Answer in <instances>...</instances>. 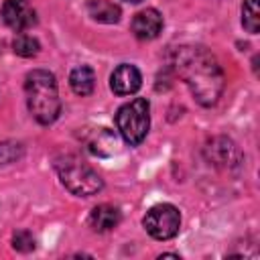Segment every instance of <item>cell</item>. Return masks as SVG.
I'll return each mask as SVG.
<instances>
[{"label": "cell", "mask_w": 260, "mask_h": 260, "mask_svg": "<svg viewBox=\"0 0 260 260\" xmlns=\"http://www.w3.org/2000/svg\"><path fill=\"white\" fill-rule=\"evenodd\" d=\"M173 65L201 106H213L217 102L223 89V71L205 47H179L175 51Z\"/></svg>", "instance_id": "cell-1"}, {"label": "cell", "mask_w": 260, "mask_h": 260, "mask_svg": "<svg viewBox=\"0 0 260 260\" xmlns=\"http://www.w3.org/2000/svg\"><path fill=\"white\" fill-rule=\"evenodd\" d=\"M26 106L39 124H53L61 112V100L55 75L45 69H35L24 79Z\"/></svg>", "instance_id": "cell-2"}, {"label": "cell", "mask_w": 260, "mask_h": 260, "mask_svg": "<svg viewBox=\"0 0 260 260\" xmlns=\"http://www.w3.org/2000/svg\"><path fill=\"white\" fill-rule=\"evenodd\" d=\"M55 171H57L63 187L69 189L73 195L89 197V195H95L98 191H102V187H104L102 177L89 165H85L81 158H77L75 154L59 156L55 160Z\"/></svg>", "instance_id": "cell-3"}, {"label": "cell", "mask_w": 260, "mask_h": 260, "mask_svg": "<svg viewBox=\"0 0 260 260\" xmlns=\"http://www.w3.org/2000/svg\"><path fill=\"white\" fill-rule=\"evenodd\" d=\"M150 106L148 100L144 98H134L132 102L124 104L116 112V126L122 134V138L130 144L136 146L146 138L148 126H150Z\"/></svg>", "instance_id": "cell-4"}, {"label": "cell", "mask_w": 260, "mask_h": 260, "mask_svg": "<svg viewBox=\"0 0 260 260\" xmlns=\"http://www.w3.org/2000/svg\"><path fill=\"white\" fill-rule=\"evenodd\" d=\"M142 225L154 240H171L179 234L181 213L171 203H158L146 211Z\"/></svg>", "instance_id": "cell-5"}, {"label": "cell", "mask_w": 260, "mask_h": 260, "mask_svg": "<svg viewBox=\"0 0 260 260\" xmlns=\"http://www.w3.org/2000/svg\"><path fill=\"white\" fill-rule=\"evenodd\" d=\"M2 20L16 32H24L37 22V12L28 0H4L2 4Z\"/></svg>", "instance_id": "cell-6"}, {"label": "cell", "mask_w": 260, "mask_h": 260, "mask_svg": "<svg viewBox=\"0 0 260 260\" xmlns=\"http://www.w3.org/2000/svg\"><path fill=\"white\" fill-rule=\"evenodd\" d=\"M142 85V75L134 65L122 63L114 69L112 77H110V87L116 95H132L140 89Z\"/></svg>", "instance_id": "cell-7"}, {"label": "cell", "mask_w": 260, "mask_h": 260, "mask_svg": "<svg viewBox=\"0 0 260 260\" xmlns=\"http://www.w3.org/2000/svg\"><path fill=\"white\" fill-rule=\"evenodd\" d=\"M160 30H162V16L154 8L140 10L132 18V32L140 41H152V39L158 37Z\"/></svg>", "instance_id": "cell-8"}, {"label": "cell", "mask_w": 260, "mask_h": 260, "mask_svg": "<svg viewBox=\"0 0 260 260\" xmlns=\"http://www.w3.org/2000/svg\"><path fill=\"white\" fill-rule=\"evenodd\" d=\"M87 221L93 232H110L120 223V211H118V207L104 203V205H98L91 209Z\"/></svg>", "instance_id": "cell-9"}, {"label": "cell", "mask_w": 260, "mask_h": 260, "mask_svg": "<svg viewBox=\"0 0 260 260\" xmlns=\"http://www.w3.org/2000/svg\"><path fill=\"white\" fill-rule=\"evenodd\" d=\"M87 150L98 156H108L116 150V136L108 128H95L87 138Z\"/></svg>", "instance_id": "cell-10"}, {"label": "cell", "mask_w": 260, "mask_h": 260, "mask_svg": "<svg viewBox=\"0 0 260 260\" xmlns=\"http://www.w3.org/2000/svg\"><path fill=\"white\" fill-rule=\"evenodd\" d=\"M69 85L77 95H89L95 87V73L89 65H79L69 73Z\"/></svg>", "instance_id": "cell-11"}, {"label": "cell", "mask_w": 260, "mask_h": 260, "mask_svg": "<svg viewBox=\"0 0 260 260\" xmlns=\"http://www.w3.org/2000/svg\"><path fill=\"white\" fill-rule=\"evenodd\" d=\"M87 12L93 20L104 22V24H114L120 20V6L110 2V0H89L87 2Z\"/></svg>", "instance_id": "cell-12"}, {"label": "cell", "mask_w": 260, "mask_h": 260, "mask_svg": "<svg viewBox=\"0 0 260 260\" xmlns=\"http://www.w3.org/2000/svg\"><path fill=\"white\" fill-rule=\"evenodd\" d=\"M242 24L250 35H256L260 30V8L258 0H244L242 4Z\"/></svg>", "instance_id": "cell-13"}, {"label": "cell", "mask_w": 260, "mask_h": 260, "mask_svg": "<svg viewBox=\"0 0 260 260\" xmlns=\"http://www.w3.org/2000/svg\"><path fill=\"white\" fill-rule=\"evenodd\" d=\"M12 49H14V53L20 55V57H35V55L39 53L41 45H39V41H37L35 37L20 32V35L12 41Z\"/></svg>", "instance_id": "cell-14"}, {"label": "cell", "mask_w": 260, "mask_h": 260, "mask_svg": "<svg viewBox=\"0 0 260 260\" xmlns=\"http://www.w3.org/2000/svg\"><path fill=\"white\" fill-rule=\"evenodd\" d=\"M12 246H14V250L26 254V252L35 250V238H32L30 232H26V230H18V232H14V236H12Z\"/></svg>", "instance_id": "cell-15"}, {"label": "cell", "mask_w": 260, "mask_h": 260, "mask_svg": "<svg viewBox=\"0 0 260 260\" xmlns=\"http://www.w3.org/2000/svg\"><path fill=\"white\" fill-rule=\"evenodd\" d=\"M16 156V152L12 150V146L10 144H0V165H4V162H8V160H12Z\"/></svg>", "instance_id": "cell-16"}, {"label": "cell", "mask_w": 260, "mask_h": 260, "mask_svg": "<svg viewBox=\"0 0 260 260\" xmlns=\"http://www.w3.org/2000/svg\"><path fill=\"white\" fill-rule=\"evenodd\" d=\"M126 2H132V4H136V2H142V0H126Z\"/></svg>", "instance_id": "cell-17"}]
</instances>
